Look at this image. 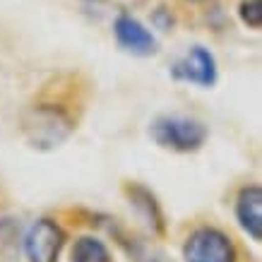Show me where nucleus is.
Masks as SVG:
<instances>
[{"mask_svg":"<svg viewBox=\"0 0 262 262\" xmlns=\"http://www.w3.org/2000/svg\"><path fill=\"white\" fill-rule=\"evenodd\" d=\"M75 120L56 106H32L22 116V133L34 149L51 151L72 135Z\"/></svg>","mask_w":262,"mask_h":262,"instance_id":"nucleus-1","label":"nucleus"},{"mask_svg":"<svg viewBox=\"0 0 262 262\" xmlns=\"http://www.w3.org/2000/svg\"><path fill=\"white\" fill-rule=\"evenodd\" d=\"M151 140L173 151H198L207 140V127L195 118L185 116H159L149 127Z\"/></svg>","mask_w":262,"mask_h":262,"instance_id":"nucleus-2","label":"nucleus"},{"mask_svg":"<svg viewBox=\"0 0 262 262\" xmlns=\"http://www.w3.org/2000/svg\"><path fill=\"white\" fill-rule=\"evenodd\" d=\"M185 262H236V248L231 238L219 229L202 226L192 231L183 246Z\"/></svg>","mask_w":262,"mask_h":262,"instance_id":"nucleus-3","label":"nucleus"},{"mask_svg":"<svg viewBox=\"0 0 262 262\" xmlns=\"http://www.w3.org/2000/svg\"><path fill=\"white\" fill-rule=\"evenodd\" d=\"M63 243V229L51 219H39L29 226L27 236H24V253L29 262H58Z\"/></svg>","mask_w":262,"mask_h":262,"instance_id":"nucleus-4","label":"nucleus"},{"mask_svg":"<svg viewBox=\"0 0 262 262\" xmlns=\"http://www.w3.org/2000/svg\"><path fill=\"white\" fill-rule=\"evenodd\" d=\"M171 75L176 80L192 82L200 87H212L216 82V63L214 56L202 46H192L178 63L171 68Z\"/></svg>","mask_w":262,"mask_h":262,"instance_id":"nucleus-5","label":"nucleus"},{"mask_svg":"<svg viewBox=\"0 0 262 262\" xmlns=\"http://www.w3.org/2000/svg\"><path fill=\"white\" fill-rule=\"evenodd\" d=\"M116 39L125 51L135 53V56H151L157 53V39L151 36V32L140 24L135 17L130 15H120L116 19Z\"/></svg>","mask_w":262,"mask_h":262,"instance_id":"nucleus-6","label":"nucleus"},{"mask_svg":"<svg viewBox=\"0 0 262 262\" xmlns=\"http://www.w3.org/2000/svg\"><path fill=\"white\" fill-rule=\"evenodd\" d=\"M236 219L241 229L253 241L262 238V190L260 185H248L236 200Z\"/></svg>","mask_w":262,"mask_h":262,"instance_id":"nucleus-7","label":"nucleus"},{"mask_svg":"<svg viewBox=\"0 0 262 262\" xmlns=\"http://www.w3.org/2000/svg\"><path fill=\"white\" fill-rule=\"evenodd\" d=\"M127 195H130L133 207H137L142 212L144 222L149 224L157 233H161L164 231V214H161L159 205H157V198L147 188H142V185H127Z\"/></svg>","mask_w":262,"mask_h":262,"instance_id":"nucleus-8","label":"nucleus"},{"mask_svg":"<svg viewBox=\"0 0 262 262\" xmlns=\"http://www.w3.org/2000/svg\"><path fill=\"white\" fill-rule=\"evenodd\" d=\"M72 262H111V253L103 246V241L82 236L72 248Z\"/></svg>","mask_w":262,"mask_h":262,"instance_id":"nucleus-9","label":"nucleus"},{"mask_svg":"<svg viewBox=\"0 0 262 262\" xmlns=\"http://www.w3.org/2000/svg\"><path fill=\"white\" fill-rule=\"evenodd\" d=\"M241 17H243V22H246L248 27L260 29V24H262V5H260V0L243 3V5H241Z\"/></svg>","mask_w":262,"mask_h":262,"instance_id":"nucleus-10","label":"nucleus"}]
</instances>
